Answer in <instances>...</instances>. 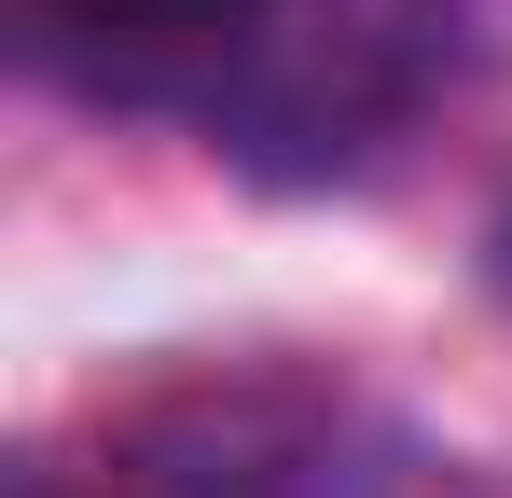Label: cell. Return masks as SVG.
Instances as JSON below:
<instances>
[{
	"label": "cell",
	"mask_w": 512,
	"mask_h": 498,
	"mask_svg": "<svg viewBox=\"0 0 512 498\" xmlns=\"http://www.w3.org/2000/svg\"><path fill=\"white\" fill-rule=\"evenodd\" d=\"M360 402L305 360H180L97 415L84 471H42L28 498H333Z\"/></svg>",
	"instance_id": "cell-1"
},
{
	"label": "cell",
	"mask_w": 512,
	"mask_h": 498,
	"mask_svg": "<svg viewBox=\"0 0 512 498\" xmlns=\"http://www.w3.org/2000/svg\"><path fill=\"white\" fill-rule=\"evenodd\" d=\"M443 70H457V0H277L208 153L263 180H346L443 97Z\"/></svg>",
	"instance_id": "cell-2"
},
{
	"label": "cell",
	"mask_w": 512,
	"mask_h": 498,
	"mask_svg": "<svg viewBox=\"0 0 512 498\" xmlns=\"http://www.w3.org/2000/svg\"><path fill=\"white\" fill-rule=\"evenodd\" d=\"M28 56L97 97V111H180L194 139L222 125V97L250 83L277 0H14Z\"/></svg>",
	"instance_id": "cell-3"
},
{
	"label": "cell",
	"mask_w": 512,
	"mask_h": 498,
	"mask_svg": "<svg viewBox=\"0 0 512 498\" xmlns=\"http://www.w3.org/2000/svg\"><path fill=\"white\" fill-rule=\"evenodd\" d=\"M485 263H499V291H512V194H499V222H485Z\"/></svg>",
	"instance_id": "cell-4"
}]
</instances>
